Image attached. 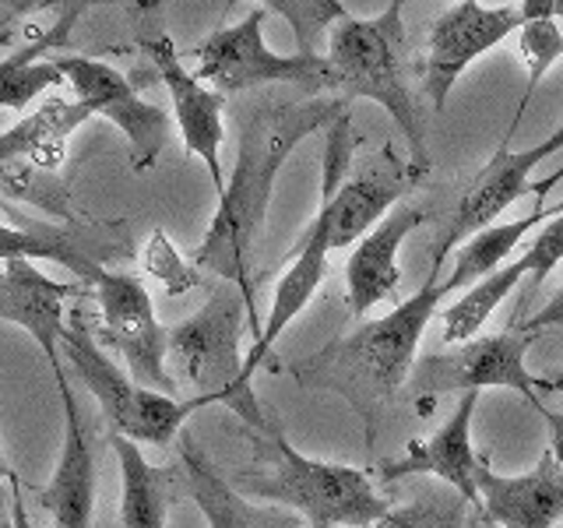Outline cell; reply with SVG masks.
<instances>
[{
  "mask_svg": "<svg viewBox=\"0 0 563 528\" xmlns=\"http://www.w3.org/2000/svg\"><path fill=\"white\" fill-rule=\"evenodd\" d=\"M521 11L518 4L507 8H483L479 0H462L451 11H444L430 29L427 43V67H422V92L430 96L433 110H444L454 81L462 70L479 61L486 50L504 43L510 32H518Z\"/></svg>",
  "mask_w": 563,
  "mask_h": 528,
  "instance_id": "7c38bea8",
  "label": "cell"
},
{
  "mask_svg": "<svg viewBox=\"0 0 563 528\" xmlns=\"http://www.w3.org/2000/svg\"><path fill=\"white\" fill-rule=\"evenodd\" d=\"M14 43V29H0V50H8Z\"/></svg>",
  "mask_w": 563,
  "mask_h": 528,
  "instance_id": "f35d334b",
  "label": "cell"
},
{
  "mask_svg": "<svg viewBox=\"0 0 563 528\" xmlns=\"http://www.w3.org/2000/svg\"><path fill=\"white\" fill-rule=\"evenodd\" d=\"M92 299L99 307V345L110 352L113 360H123V370L141 387H155V392H176V381L166 370V328L158 324L152 293L137 275H120L102 268L92 282Z\"/></svg>",
  "mask_w": 563,
  "mask_h": 528,
  "instance_id": "52a82bcc",
  "label": "cell"
},
{
  "mask_svg": "<svg viewBox=\"0 0 563 528\" xmlns=\"http://www.w3.org/2000/svg\"><path fill=\"white\" fill-rule=\"evenodd\" d=\"M264 8H254L243 22L211 32L194 46L201 81L219 96L254 92L264 85H292L307 96L334 92V75L321 53H278L264 43Z\"/></svg>",
  "mask_w": 563,
  "mask_h": 528,
  "instance_id": "8992f818",
  "label": "cell"
},
{
  "mask_svg": "<svg viewBox=\"0 0 563 528\" xmlns=\"http://www.w3.org/2000/svg\"><path fill=\"white\" fill-rule=\"evenodd\" d=\"M110 444L120 469V521L123 528H166L169 507L176 497V475L173 469L152 465L141 444L110 433Z\"/></svg>",
  "mask_w": 563,
  "mask_h": 528,
  "instance_id": "7402d4cb",
  "label": "cell"
},
{
  "mask_svg": "<svg viewBox=\"0 0 563 528\" xmlns=\"http://www.w3.org/2000/svg\"><path fill=\"white\" fill-rule=\"evenodd\" d=\"M539 334L525 328H504L497 334H475L468 342H457L451 352H437L427 356L416 370V384L427 392H448V387H462V392L479 395L483 387H510V392L525 395L539 409V387L542 381L528 374L525 352Z\"/></svg>",
  "mask_w": 563,
  "mask_h": 528,
  "instance_id": "30bf717a",
  "label": "cell"
},
{
  "mask_svg": "<svg viewBox=\"0 0 563 528\" xmlns=\"http://www.w3.org/2000/svg\"><path fill=\"white\" fill-rule=\"evenodd\" d=\"M560 261H563V205H560V211H556L553 219H545L539 226L536 240L528 243V251L518 257L521 272L528 278V289L536 293L542 282L550 278V272L556 268Z\"/></svg>",
  "mask_w": 563,
  "mask_h": 528,
  "instance_id": "f1b7e54d",
  "label": "cell"
},
{
  "mask_svg": "<svg viewBox=\"0 0 563 528\" xmlns=\"http://www.w3.org/2000/svg\"><path fill=\"white\" fill-rule=\"evenodd\" d=\"M18 483V475L8 469V458L4 451H0V518L8 515V507H11V486Z\"/></svg>",
  "mask_w": 563,
  "mask_h": 528,
  "instance_id": "8d00e7d4",
  "label": "cell"
},
{
  "mask_svg": "<svg viewBox=\"0 0 563 528\" xmlns=\"http://www.w3.org/2000/svg\"><path fill=\"white\" fill-rule=\"evenodd\" d=\"M0 261H53L75 275L85 289L106 268L102 261L88 254V246L60 233V229H18L8 222H0Z\"/></svg>",
  "mask_w": 563,
  "mask_h": 528,
  "instance_id": "484cf974",
  "label": "cell"
},
{
  "mask_svg": "<svg viewBox=\"0 0 563 528\" xmlns=\"http://www.w3.org/2000/svg\"><path fill=\"white\" fill-rule=\"evenodd\" d=\"M518 328H525V331H532V334H542L545 328H560L563 331V286L553 293V299L545 304L539 314H532L528 317L525 324H518Z\"/></svg>",
  "mask_w": 563,
  "mask_h": 528,
  "instance_id": "d6a6232c",
  "label": "cell"
},
{
  "mask_svg": "<svg viewBox=\"0 0 563 528\" xmlns=\"http://www.w3.org/2000/svg\"><path fill=\"white\" fill-rule=\"evenodd\" d=\"M405 0H391L377 18L339 14L328 35L324 61L334 75V92L342 99H369L387 110L405 141L409 158L419 166H430L427 138H422L419 106L409 85V61H405Z\"/></svg>",
  "mask_w": 563,
  "mask_h": 528,
  "instance_id": "277c9868",
  "label": "cell"
},
{
  "mask_svg": "<svg viewBox=\"0 0 563 528\" xmlns=\"http://www.w3.org/2000/svg\"><path fill=\"white\" fill-rule=\"evenodd\" d=\"M180 462H184V483L190 501L198 504L208 528H296L292 510H278L275 504L264 507L222 480V472L211 465V458L194 448V440H180Z\"/></svg>",
  "mask_w": 563,
  "mask_h": 528,
  "instance_id": "44dd1931",
  "label": "cell"
},
{
  "mask_svg": "<svg viewBox=\"0 0 563 528\" xmlns=\"http://www.w3.org/2000/svg\"><path fill=\"white\" fill-rule=\"evenodd\" d=\"M422 219H427L422 208L395 205L366 237L352 243V254L345 261V293H349V310L356 317H366L377 304L398 293L401 286L398 251L422 226Z\"/></svg>",
  "mask_w": 563,
  "mask_h": 528,
  "instance_id": "2e32d148",
  "label": "cell"
},
{
  "mask_svg": "<svg viewBox=\"0 0 563 528\" xmlns=\"http://www.w3.org/2000/svg\"><path fill=\"white\" fill-rule=\"evenodd\" d=\"M88 117L81 102H64L49 99L40 110L29 113L25 120H18L14 128L0 131V163L8 158H25V163L40 166L46 173H57V166L67 155V141Z\"/></svg>",
  "mask_w": 563,
  "mask_h": 528,
  "instance_id": "603a6c76",
  "label": "cell"
},
{
  "mask_svg": "<svg viewBox=\"0 0 563 528\" xmlns=\"http://www.w3.org/2000/svg\"><path fill=\"white\" fill-rule=\"evenodd\" d=\"M60 360L75 370L81 387H88V395L99 402L102 416L110 419V433H120L128 427L131 405L141 384L131 381L128 370L99 345L96 328L88 324V317L78 307L67 314V324L60 334Z\"/></svg>",
  "mask_w": 563,
  "mask_h": 528,
  "instance_id": "ffe728a7",
  "label": "cell"
},
{
  "mask_svg": "<svg viewBox=\"0 0 563 528\" xmlns=\"http://www.w3.org/2000/svg\"><path fill=\"white\" fill-rule=\"evenodd\" d=\"M539 413L545 416V422H550V454L563 469V405L560 409H545V405H539Z\"/></svg>",
  "mask_w": 563,
  "mask_h": 528,
  "instance_id": "836d02e7",
  "label": "cell"
},
{
  "mask_svg": "<svg viewBox=\"0 0 563 528\" xmlns=\"http://www.w3.org/2000/svg\"><path fill=\"white\" fill-rule=\"evenodd\" d=\"M448 296L451 289L444 286L440 272H430L422 289L401 299L395 310H387L377 321L360 324L328 349L313 352L303 366L292 370L296 381L324 387V392H339L369 422V433H374L380 405L391 402L405 377L416 370L422 331H427Z\"/></svg>",
  "mask_w": 563,
  "mask_h": 528,
  "instance_id": "7a4b0ae2",
  "label": "cell"
},
{
  "mask_svg": "<svg viewBox=\"0 0 563 528\" xmlns=\"http://www.w3.org/2000/svg\"><path fill=\"white\" fill-rule=\"evenodd\" d=\"M261 437L268 465L236 486L243 497L289 507L310 528H369L384 518L387 501L363 469L299 454L278 422H272V430Z\"/></svg>",
  "mask_w": 563,
  "mask_h": 528,
  "instance_id": "5b68a950",
  "label": "cell"
},
{
  "mask_svg": "<svg viewBox=\"0 0 563 528\" xmlns=\"http://www.w3.org/2000/svg\"><path fill=\"white\" fill-rule=\"evenodd\" d=\"M556 152H563V123H560V128H556L553 134H545V138L539 141V145L528 148V155H532L536 163H545V158L556 155Z\"/></svg>",
  "mask_w": 563,
  "mask_h": 528,
  "instance_id": "d590c367",
  "label": "cell"
},
{
  "mask_svg": "<svg viewBox=\"0 0 563 528\" xmlns=\"http://www.w3.org/2000/svg\"><path fill=\"white\" fill-rule=\"evenodd\" d=\"M110 4H120V0H0V29H11L29 14H57V22L78 25L85 11Z\"/></svg>",
  "mask_w": 563,
  "mask_h": 528,
  "instance_id": "f546056e",
  "label": "cell"
},
{
  "mask_svg": "<svg viewBox=\"0 0 563 528\" xmlns=\"http://www.w3.org/2000/svg\"><path fill=\"white\" fill-rule=\"evenodd\" d=\"M475 405H479V395L465 392L462 402H457V409L448 416V422L433 437L409 440V451L380 465V480L395 483V480H405V475L427 472V475H437V480L451 483L472 507H479V486H475V475H479L483 462L475 458V448H472Z\"/></svg>",
  "mask_w": 563,
  "mask_h": 528,
  "instance_id": "e0dca14e",
  "label": "cell"
},
{
  "mask_svg": "<svg viewBox=\"0 0 563 528\" xmlns=\"http://www.w3.org/2000/svg\"><path fill=\"white\" fill-rule=\"evenodd\" d=\"M0 528H32L25 501H22V486H18V483L11 486V507H8V515L0 518Z\"/></svg>",
  "mask_w": 563,
  "mask_h": 528,
  "instance_id": "e575fe53",
  "label": "cell"
},
{
  "mask_svg": "<svg viewBox=\"0 0 563 528\" xmlns=\"http://www.w3.org/2000/svg\"><path fill=\"white\" fill-rule=\"evenodd\" d=\"M542 392H563V374H560V377H550V381H542Z\"/></svg>",
  "mask_w": 563,
  "mask_h": 528,
  "instance_id": "74e56055",
  "label": "cell"
},
{
  "mask_svg": "<svg viewBox=\"0 0 563 528\" xmlns=\"http://www.w3.org/2000/svg\"><path fill=\"white\" fill-rule=\"evenodd\" d=\"M539 163L532 155L525 152H510L507 145L489 158L486 169L475 176V180L465 187L462 194V201H457L454 208V216L444 229V237L437 240V251H433V268L430 272H440V264L448 261L451 254V246H457L462 240H468L472 233H479V229L493 226L497 222L504 211L515 205L518 198H525L528 190H536L539 198H545L560 180H563V173H553V176H545V180H539L536 187L528 184V176H532Z\"/></svg>",
  "mask_w": 563,
  "mask_h": 528,
  "instance_id": "4fadbf2b",
  "label": "cell"
},
{
  "mask_svg": "<svg viewBox=\"0 0 563 528\" xmlns=\"http://www.w3.org/2000/svg\"><path fill=\"white\" fill-rule=\"evenodd\" d=\"M49 50L75 53V25L53 22L46 35H40L35 43L0 61V110L22 113L43 92H49V88H57L64 81L60 67L46 57Z\"/></svg>",
  "mask_w": 563,
  "mask_h": 528,
  "instance_id": "cb8c5ba5",
  "label": "cell"
},
{
  "mask_svg": "<svg viewBox=\"0 0 563 528\" xmlns=\"http://www.w3.org/2000/svg\"><path fill=\"white\" fill-rule=\"evenodd\" d=\"M427 173L430 166H419L412 158H398L391 145H384L377 155H369L356 169H349L339 187L321 184L317 219L328 229L331 251H342V246H352L360 237H366L405 194L427 180Z\"/></svg>",
  "mask_w": 563,
  "mask_h": 528,
  "instance_id": "9c48e42d",
  "label": "cell"
},
{
  "mask_svg": "<svg viewBox=\"0 0 563 528\" xmlns=\"http://www.w3.org/2000/svg\"><path fill=\"white\" fill-rule=\"evenodd\" d=\"M475 486L486 518L504 528H556L563 521V469L550 451L525 475H500L483 462Z\"/></svg>",
  "mask_w": 563,
  "mask_h": 528,
  "instance_id": "ac0fdd59",
  "label": "cell"
},
{
  "mask_svg": "<svg viewBox=\"0 0 563 528\" xmlns=\"http://www.w3.org/2000/svg\"><path fill=\"white\" fill-rule=\"evenodd\" d=\"M556 211H560V205H556V208L539 205V208L532 211V216H525V219L493 222V226L479 229V233H472L468 240H462V251H457L454 268H451V275L444 278V286H448L451 293H457V289H468L472 282L486 278L489 272H497L500 264L518 251L521 240H525L528 233H532V229H539L545 219H553Z\"/></svg>",
  "mask_w": 563,
  "mask_h": 528,
  "instance_id": "d4e9b609",
  "label": "cell"
},
{
  "mask_svg": "<svg viewBox=\"0 0 563 528\" xmlns=\"http://www.w3.org/2000/svg\"><path fill=\"white\" fill-rule=\"evenodd\" d=\"M53 381H57L60 405H64V437H60L57 469H53V480L43 490V507L53 528H92L96 486H99L96 451L85 430L75 387L67 381V366L53 370Z\"/></svg>",
  "mask_w": 563,
  "mask_h": 528,
  "instance_id": "5bb4252c",
  "label": "cell"
},
{
  "mask_svg": "<svg viewBox=\"0 0 563 528\" xmlns=\"http://www.w3.org/2000/svg\"><path fill=\"white\" fill-rule=\"evenodd\" d=\"M251 321L257 334V310L233 282H216V289L187 321L166 328V370L176 384L190 387V398L208 405H225L254 433H268L272 422L264 416L251 381L243 377L240 339L243 324Z\"/></svg>",
  "mask_w": 563,
  "mask_h": 528,
  "instance_id": "3957f363",
  "label": "cell"
},
{
  "mask_svg": "<svg viewBox=\"0 0 563 528\" xmlns=\"http://www.w3.org/2000/svg\"><path fill=\"white\" fill-rule=\"evenodd\" d=\"M328 254H331L328 229L321 219L313 216L303 240H299L296 251L289 254V268L278 278L275 296H272V310H268V317H264L261 331L254 334L251 352L243 356V377L246 381H254L257 366L272 356V345L286 334V328L296 321V317L310 307L313 293L321 289V282L328 275Z\"/></svg>",
  "mask_w": 563,
  "mask_h": 528,
  "instance_id": "d6986e66",
  "label": "cell"
},
{
  "mask_svg": "<svg viewBox=\"0 0 563 528\" xmlns=\"http://www.w3.org/2000/svg\"><path fill=\"white\" fill-rule=\"evenodd\" d=\"M518 35H521V61L528 67V85H525L521 106H518L515 120H510L507 134H515V128H518L525 110H528V99H532L536 85L545 78V70H550L563 57V32L556 25V18H536V22H525L518 29Z\"/></svg>",
  "mask_w": 563,
  "mask_h": 528,
  "instance_id": "83f0119b",
  "label": "cell"
},
{
  "mask_svg": "<svg viewBox=\"0 0 563 528\" xmlns=\"http://www.w3.org/2000/svg\"><path fill=\"white\" fill-rule=\"evenodd\" d=\"M88 296L81 282H60L35 268L32 261H8L0 268V321L18 324L43 349L49 370H60V334L67 324V304Z\"/></svg>",
  "mask_w": 563,
  "mask_h": 528,
  "instance_id": "9a60e30c",
  "label": "cell"
},
{
  "mask_svg": "<svg viewBox=\"0 0 563 528\" xmlns=\"http://www.w3.org/2000/svg\"><path fill=\"white\" fill-rule=\"evenodd\" d=\"M553 18H563V0H553Z\"/></svg>",
  "mask_w": 563,
  "mask_h": 528,
  "instance_id": "ab89813d",
  "label": "cell"
},
{
  "mask_svg": "<svg viewBox=\"0 0 563 528\" xmlns=\"http://www.w3.org/2000/svg\"><path fill=\"white\" fill-rule=\"evenodd\" d=\"M264 11H275L289 22L292 35L299 40V53H313L310 46V35H313V25L321 22V14H317L307 0H261Z\"/></svg>",
  "mask_w": 563,
  "mask_h": 528,
  "instance_id": "4dcf8cb0",
  "label": "cell"
},
{
  "mask_svg": "<svg viewBox=\"0 0 563 528\" xmlns=\"http://www.w3.org/2000/svg\"><path fill=\"white\" fill-rule=\"evenodd\" d=\"M53 64L60 67L64 81L75 88V102H81L88 117H106L120 128V134L131 145V166L134 173H148L158 155L166 148V138L173 128V117L163 106H152L137 96V85L106 64L99 57H85V53H53Z\"/></svg>",
  "mask_w": 563,
  "mask_h": 528,
  "instance_id": "ba28073f",
  "label": "cell"
},
{
  "mask_svg": "<svg viewBox=\"0 0 563 528\" xmlns=\"http://www.w3.org/2000/svg\"><path fill=\"white\" fill-rule=\"evenodd\" d=\"M521 278H525L521 264L510 261L507 268H497V272H489L486 278L472 282V286L462 296H457L448 310H440V324H444V342L448 345H457V342L475 339V334L483 331V324L493 317V310L504 304L507 293L515 289Z\"/></svg>",
  "mask_w": 563,
  "mask_h": 528,
  "instance_id": "4316f807",
  "label": "cell"
},
{
  "mask_svg": "<svg viewBox=\"0 0 563 528\" xmlns=\"http://www.w3.org/2000/svg\"><path fill=\"white\" fill-rule=\"evenodd\" d=\"M141 50L148 53L155 78L166 85L169 102H173V120H176V128H180L187 152H194L205 163L208 180L216 187V198H219L225 187V166H222L225 96H219L216 88H208L198 75H194L169 35H163V32L148 35V40H141Z\"/></svg>",
  "mask_w": 563,
  "mask_h": 528,
  "instance_id": "8fae6325",
  "label": "cell"
},
{
  "mask_svg": "<svg viewBox=\"0 0 563 528\" xmlns=\"http://www.w3.org/2000/svg\"><path fill=\"white\" fill-rule=\"evenodd\" d=\"M369 528H444V518L433 504H409V507H387L384 518Z\"/></svg>",
  "mask_w": 563,
  "mask_h": 528,
  "instance_id": "1f68e13d",
  "label": "cell"
},
{
  "mask_svg": "<svg viewBox=\"0 0 563 528\" xmlns=\"http://www.w3.org/2000/svg\"><path fill=\"white\" fill-rule=\"evenodd\" d=\"M349 110L342 96H307L286 102H261L240 117V152L236 169L225 176L216 219L198 246V268L233 282L254 307V243L272 208L275 180L299 141Z\"/></svg>",
  "mask_w": 563,
  "mask_h": 528,
  "instance_id": "6da1fadb",
  "label": "cell"
}]
</instances>
